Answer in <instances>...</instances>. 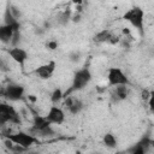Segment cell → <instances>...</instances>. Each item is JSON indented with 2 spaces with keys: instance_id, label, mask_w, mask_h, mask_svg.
Listing matches in <instances>:
<instances>
[{
  "instance_id": "obj_1",
  "label": "cell",
  "mask_w": 154,
  "mask_h": 154,
  "mask_svg": "<svg viewBox=\"0 0 154 154\" xmlns=\"http://www.w3.org/2000/svg\"><path fill=\"white\" fill-rule=\"evenodd\" d=\"M91 81V72L88 67H83V69H79L75 72L73 75V79H72V84L71 87L64 93V97H67L70 96L73 91H77V90H82L83 88H85L89 82Z\"/></svg>"
},
{
  "instance_id": "obj_2",
  "label": "cell",
  "mask_w": 154,
  "mask_h": 154,
  "mask_svg": "<svg viewBox=\"0 0 154 154\" xmlns=\"http://www.w3.org/2000/svg\"><path fill=\"white\" fill-rule=\"evenodd\" d=\"M123 19L129 22L138 32L141 36H143L144 30H143V20H144V11L140 6H134L129 8L124 14Z\"/></svg>"
},
{
  "instance_id": "obj_3",
  "label": "cell",
  "mask_w": 154,
  "mask_h": 154,
  "mask_svg": "<svg viewBox=\"0 0 154 154\" xmlns=\"http://www.w3.org/2000/svg\"><path fill=\"white\" fill-rule=\"evenodd\" d=\"M52 124L47 120L46 117L34 114L32 119V128H31V135L32 136H43V137H49L54 135V130L51 126Z\"/></svg>"
},
{
  "instance_id": "obj_4",
  "label": "cell",
  "mask_w": 154,
  "mask_h": 154,
  "mask_svg": "<svg viewBox=\"0 0 154 154\" xmlns=\"http://www.w3.org/2000/svg\"><path fill=\"white\" fill-rule=\"evenodd\" d=\"M5 137L7 140H10L12 143L24 148V149H28L30 146L35 144V143H38V140L37 137L32 136L31 134H26V132H23V131H19V132H16V134H6Z\"/></svg>"
},
{
  "instance_id": "obj_5",
  "label": "cell",
  "mask_w": 154,
  "mask_h": 154,
  "mask_svg": "<svg viewBox=\"0 0 154 154\" xmlns=\"http://www.w3.org/2000/svg\"><path fill=\"white\" fill-rule=\"evenodd\" d=\"M25 89L20 84H8L4 88H0V96H4L5 99L10 101H19L24 97Z\"/></svg>"
},
{
  "instance_id": "obj_6",
  "label": "cell",
  "mask_w": 154,
  "mask_h": 154,
  "mask_svg": "<svg viewBox=\"0 0 154 154\" xmlns=\"http://www.w3.org/2000/svg\"><path fill=\"white\" fill-rule=\"evenodd\" d=\"M107 79H108V84L112 87L130 84L128 76L123 72L120 67H109L107 71Z\"/></svg>"
},
{
  "instance_id": "obj_7",
  "label": "cell",
  "mask_w": 154,
  "mask_h": 154,
  "mask_svg": "<svg viewBox=\"0 0 154 154\" xmlns=\"http://www.w3.org/2000/svg\"><path fill=\"white\" fill-rule=\"evenodd\" d=\"M0 116L6 120V123H12V124L20 123L19 114L16 112V109L11 105L6 102H0Z\"/></svg>"
},
{
  "instance_id": "obj_8",
  "label": "cell",
  "mask_w": 154,
  "mask_h": 154,
  "mask_svg": "<svg viewBox=\"0 0 154 154\" xmlns=\"http://www.w3.org/2000/svg\"><path fill=\"white\" fill-rule=\"evenodd\" d=\"M46 118H47V120H48L51 124H58V125H60V124H63L64 120H65V113H64V111H63L60 107H58V106H52V107L49 108V111H48Z\"/></svg>"
},
{
  "instance_id": "obj_9",
  "label": "cell",
  "mask_w": 154,
  "mask_h": 154,
  "mask_svg": "<svg viewBox=\"0 0 154 154\" xmlns=\"http://www.w3.org/2000/svg\"><path fill=\"white\" fill-rule=\"evenodd\" d=\"M55 71V61L51 60L41 66H38L36 70H35V73L41 78V79H48L52 77V75L54 73Z\"/></svg>"
},
{
  "instance_id": "obj_10",
  "label": "cell",
  "mask_w": 154,
  "mask_h": 154,
  "mask_svg": "<svg viewBox=\"0 0 154 154\" xmlns=\"http://www.w3.org/2000/svg\"><path fill=\"white\" fill-rule=\"evenodd\" d=\"M8 55L11 57V59L13 61H16L17 64H19L20 66H24V63L28 59V53L25 49L20 48V47H12L11 49H8Z\"/></svg>"
},
{
  "instance_id": "obj_11",
  "label": "cell",
  "mask_w": 154,
  "mask_h": 154,
  "mask_svg": "<svg viewBox=\"0 0 154 154\" xmlns=\"http://www.w3.org/2000/svg\"><path fill=\"white\" fill-rule=\"evenodd\" d=\"M19 29H16L11 25L2 24L0 25V42L2 43H11V40L13 37V34L18 31Z\"/></svg>"
},
{
  "instance_id": "obj_12",
  "label": "cell",
  "mask_w": 154,
  "mask_h": 154,
  "mask_svg": "<svg viewBox=\"0 0 154 154\" xmlns=\"http://www.w3.org/2000/svg\"><path fill=\"white\" fill-rule=\"evenodd\" d=\"M129 95V87L128 85H117L114 89L111 91V97L114 102L123 101L128 97Z\"/></svg>"
},
{
  "instance_id": "obj_13",
  "label": "cell",
  "mask_w": 154,
  "mask_h": 154,
  "mask_svg": "<svg viewBox=\"0 0 154 154\" xmlns=\"http://www.w3.org/2000/svg\"><path fill=\"white\" fill-rule=\"evenodd\" d=\"M65 99H66L65 106L67 107V109H69L70 113H72V114H78V113L83 109L84 105H83V102H82L81 100L75 99V97H71V96H67V97H65Z\"/></svg>"
},
{
  "instance_id": "obj_14",
  "label": "cell",
  "mask_w": 154,
  "mask_h": 154,
  "mask_svg": "<svg viewBox=\"0 0 154 154\" xmlns=\"http://www.w3.org/2000/svg\"><path fill=\"white\" fill-rule=\"evenodd\" d=\"M4 24H6V25H11V26H13V28H16V29H19V28H20L19 20L16 19V18L13 17V14H12L10 7H8V4H7V6H6V8H5V13H4Z\"/></svg>"
},
{
  "instance_id": "obj_15",
  "label": "cell",
  "mask_w": 154,
  "mask_h": 154,
  "mask_svg": "<svg viewBox=\"0 0 154 154\" xmlns=\"http://www.w3.org/2000/svg\"><path fill=\"white\" fill-rule=\"evenodd\" d=\"M111 36H112V31L108 30V29H103V30L99 31V32L94 36L93 40H94L95 43H106V42L108 43Z\"/></svg>"
},
{
  "instance_id": "obj_16",
  "label": "cell",
  "mask_w": 154,
  "mask_h": 154,
  "mask_svg": "<svg viewBox=\"0 0 154 154\" xmlns=\"http://www.w3.org/2000/svg\"><path fill=\"white\" fill-rule=\"evenodd\" d=\"M102 141H103V144H105L107 148H116V147H117V138H116V136H114L113 134H111V132L105 134Z\"/></svg>"
},
{
  "instance_id": "obj_17",
  "label": "cell",
  "mask_w": 154,
  "mask_h": 154,
  "mask_svg": "<svg viewBox=\"0 0 154 154\" xmlns=\"http://www.w3.org/2000/svg\"><path fill=\"white\" fill-rule=\"evenodd\" d=\"M61 99H64V93H63V90L59 89V88L54 89L53 93L51 94V101H52L53 103H58Z\"/></svg>"
},
{
  "instance_id": "obj_18",
  "label": "cell",
  "mask_w": 154,
  "mask_h": 154,
  "mask_svg": "<svg viewBox=\"0 0 154 154\" xmlns=\"http://www.w3.org/2000/svg\"><path fill=\"white\" fill-rule=\"evenodd\" d=\"M71 19V11L70 10H66V11H64L61 14H60V17L58 18V22H59V24H61V25H65V24H67V22Z\"/></svg>"
},
{
  "instance_id": "obj_19",
  "label": "cell",
  "mask_w": 154,
  "mask_h": 154,
  "mask_svg": "<svg viewBox=\"0 0 154 154\" xmlns=\"http://www.w3.org/2000/svg\"><path fill=\"white\" fill-rule=\"evenodd\" d=\"M130 154H146V149H144V148L140 144V142H138V143H136V144L131 148Z\"/></svg>"
},
{
  "instance_id": "obj_20",
  "label": "cell",
  "mask_w": 154,
  "mask_h": 154,
  "mask_svg": "<svg viewBox=\"0 0 154 154\" xmlns=\"http://www.w3.org/2000/svg\"><path fill=\"white\" fill-rule=\"evenodd\" d=\"M8 7H10V10H11L13 17H14L16 19H19V17H20V11H19V8H18L17 6L12 5V4H8Z\"/></svg>"
},
{
  "instance_id": "obj_21",
  "label": "cell",
  "mask_w": 154,
  "mask_h": 154,
  "mask_svg": "<svg viewBox=\"0 0 154 154\" xmlns=\"http://www.w3.org/2000/svg\"><path fill=\"white\" fill-rule=\"evenodd\" d=\"M58 46H59V43H58V41H57V40H49V41H47V42H46V47H47L48 49H51V51L57 49V48H58Z\"/></svg>"
},
{
  "instance_id": "obj_22",
  "label": "cell",
  "mask_w": 154,
  "mask_h": 154,
  "mask_svg": "<svg viewBox=\"0 0 154 154\" xmlns=\"http://www.w3.org/2000/svg\"><path fill=\"white\" fill-rule=\"evenodd\" d=\"M0 71H2V72H7V71H10V66H8L7 61L4 60L2 58H0Z\"/></svg>"
},
{
  "instance_id": "obj_23",
  "label": "cell",
  "mask_w": 154,
  "mask_h": 154,
  "mask_svg": "<svg viewBox=\"0 0 154 154\" xmlns=\"http://www.w3.org/2000/svg\"><path fill=\"white\" fill-rule=\"evenodd\" d=\"M79 59H81V53H78V52H72V53H70V60H71V61L77 63Z\"/></svg>"
},
{
  "instance_id": "obj_24",
  "label": "cell",
  "mask_w": 154,
  "mask_h": 154,
  "mask_svg": "<svg viewBox=\"0 0 154 154\" xmlns=\"http://www.w3.org/2000/svg\"><path fill=\"white\" fill-rule=\"evenodd\" d=\"M150 96H152V93H150V91H148L147 89H143V90H142V93H141V97H142V100L147 101V100L150 99Z\"/></svg>"
},
{
  "instance_id": "obj_25",
  "label": "cell",
  "mask_w": 154,
  "mask_h": 154,
  "mask_svg": "<svg viewBox=\"0 0 154 154\" xmlns=\"http://www.w3.org/2000/svg\"><path fill=\"white\" fill-rule=\"evenodd\" d=\"M29 100H31V101H36V97H35L34 95H29Z\"/></svg>"
},
{
  "instance_id": "obj_26",
  "label": "cell",
  "mask_w": 154,
  "mask_h": 154,
  "mask_svg": "<svg viewBox=\"0 0 154 154\" xmlns=\"http://www.w3.org/2000/svg\"><path fill=\"white\" fill-rule=\"evenodd\" d=\"M16 154H24V153H16ZM29 154H40V153H37V152H31V153H29Z\"/></svg>"
},
{
  "instance_id": "obj_27",
  "label": "cell",
  "mask_w": 154,
  "mask_h": 154,
  "mask_svg": "<svg viewBox=\"0 0 154 154\" xmlns=\"http://www.w3.org/2000/svg\"><path fill=\"white\" fill-rule=\"evenodd\" d=\"M91 154H103V153H101V152H93Z\"/></svg>"
}]
</instances>
